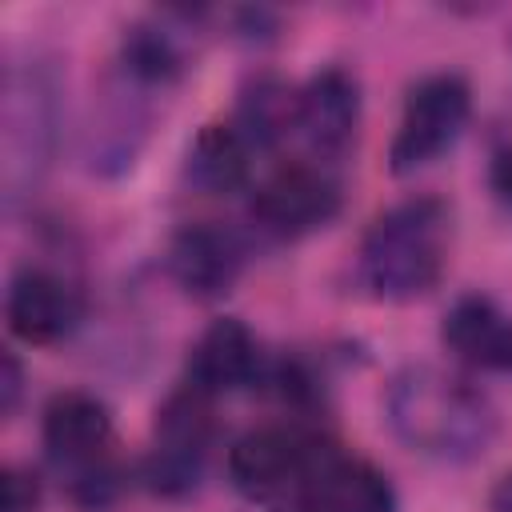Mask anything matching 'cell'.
<instances>
[{
	"label": "cell",
	"mask_w": 512,
	"mask_h": 512,
	"mask_svg": "<svg viewBox=\"0 0 512 512\" xmlns=\"http://www.w3.org/2000/svg\"><path fill=\"white\" fill-rule=\"evenodd\" d=\"M388 424L420 456L464 464L488 452L496 436L492 404L460 376L440 368H404L388 388Z\"/></svg>",
	"instance_id": "cell-1"
},
{
	"label": "cell",
	"mask_w": 512,
	"mask_h": 512,
	"mask_svg": "<svg viewBox=\"0 0 512 512\" xmlns=\"http://www.w3.org/2000/svg\"><path fill=\"white\" fill-rule=\"evenodd\" d=\"M448 264V208L432 196H412L364 232L356 272L360 284L388 304L428 296Z\"/></svg>",
	"instance_id": "cell-2"
},
{
	"label": "cell",
	"mask_w": 512,
	"mask_h": 512,
	"mask_svg": "<svg viewBox=\"0 0 512 512\" xmlns=\"http://www.w3.org/2000/svg\"><path fill=\"white\" fill-rule=\"evenodd\" d=\"M60 88L44 64L4 72V196H24L52 164L60 136Z\"/></svg>",
	"instance_id": "cell-3"
},
{
	"label": "cell",
	"mask_w": 512,
	"mask_h": 512,
	"mask_svg": "<svg viewBox=\"0 0 512 512\" xmlns=\"http://www.w3.org/2000/svg\"><path fill=\"white\" fill-rule=\"evenodd\" d=\"M468 116H472V88L464 76L456 72L424 76L420 84H412L404 100V112H400V124L388 148V168L404 176V172L432 164L440 152L456 144Z\"/></svg>",
	"instance_id": "cell-4"
},
{
	"label": "cell",
	"mask_w": 512,
	"mask_h": 512,
	"mask_svg": "<svg viewBox=\"0 0 512 512\" xmlns=\"http://www.w3.org/2000/svg\"><path fill=\"white\" fill-rule=\"evenodd\" d=\"M280 504L288 512H396V492L388 476L368 460L320 444L312 464Z\"/></svg>",
	"instance_id": "cell-5"
},
{
	"label": "cell",
	"mask_w": 512,
	"mask_h": 512,
	"mask_svg": "<svg viewBox=\"0 0 512 512\" xmlns=\"http://www.w3.org/2000/svg\"><path fill=\"white\" fill-rule=\"evenodd\" d=\"M340 212V184L320 164L276 168L252 196V220L276 240H300Z\"/></svg>",
	"instance_id": "cell-6"
},
{
	"label": "cell",
	"mask_w": 512,
	"mask_h": 512,
	"mask_svg": "<svg viewBox=\"0 0 512 512\" xmlns=\"http://www.w3.org/2000/svg\"><path fill=\"white\" fill-rule=\"evenodd\" d=\"M312 160L332 164L352 152L360 132V84L348 68H320L296 92V128Z\"/></svg>",
	"instance_id": "cell-7"
},
{
	"label": "cell",
	"mask_w": 512,
	"mask_h": 512,
	"mask_svg": "<svg viewBox=\"0 0 512 512\" xmlns=\"http://www.w3.org/2000/svg\"><path fill=\"white\" fill-rule=\"evenodd\" d=\"M316 440L288 428H252L228 448V480L248 500H284L316 456Z\"/></svg>",
	"instance_id": "cell-8"
},
{
	"label": "cell",
	"mask_w": 512,
	"mask_h": 512,
	"mask_svg": "<svg viewBox=\"0 0 512 512\" xmlns=\"http://www.w3.org/2000/svg\"><path fill=\"white\" fill-rule=\"evenodd\" d=\"M240 268H244L240 240L212 220L184 224L168 244V272L192 300L228 296L240 280Z\"/></svg>",
	"instance_id": "cell-9"
},
{
	"label": "cell",
	"mask_w": 512,
	"mask_h": 512,
	"mask_svg": "<svg viewBox=\"0 0 512 512\" xmlns=\"http://www.w3.org/2000/svg\"><path fill=\"white\" fill-rule=\"evenodd\" d=\"M4 316H8V328L16 340L48 348V344H60L64 336H72V328L80 324V296L60 276H52L44 268H24L8 284Z\"/></svg>",
	"instance_id": "cell-10"
},
{
	"label": "cell",
	"mask_w": 512,
	"mask_h": 512,
	"mask_svg": "<svg viewBox=\"0 0 512 512\" xmlns=\"http://www.w3.org/2000/svg\"><path fill=\"white\" fill-rule=\"evenodd\" d=\"M40 440L60 468H84L104 460L112 440V412L88 392H56L40 420Z\"/></svg>",
	"instance_id": "cell-11"
},
{
	"label": "cell",
	"mask_w": 512,
	"mask_h": 512,
	"mask_svg": "<svg viewBox=\"0 0 512 512\" xmlns=\"http://www.w3.org/2000/svg\"><path fill=\"white\" fill-rule=\"evenodd\" d=\"M256 372H260L256 336L236 316L212 320L200 332V340L192 344V356H188V388L204 392L208 400L244 388Z\"/></svg>",
	"instance_id": "cell-12"
},
{
	"label": "cell",
	"mask_w": 512,
	"mask_h": 512,
	"mask_svg": "<svg viewBox=\"0 0 512 512\" xmlns=\"http://www.w3.org/2000/svg\"><path fill=\"white\" fill-rule=\"evenodd\" d=\"M440 336L452 356L484 372H512V316L480 292L460 296L440 324Z\"/></svg>",
	"instance_id": "cell-13"
},
{
	"label": "cell",
	"mask_w": 512,
	"mask_h": 512,
	"mask_svg": "<svg viewBox=\"0 0 512 512\" xmlns=\"http://www.w3.org/2000/svg\"><path fill=\"white\" fill-rule=\"evenodd\" d=\"M252 148L232 124H204L184 152V180L204 196H228L248 180Z\"/></svg>",
	"instance_id": "cell-14"
},
{
	"label": "cell",
	"mask_w": 512,
	"mask_h": 512,
	"mask_svg": "<svg viewBox=\"0 0 512 512\" xmlns=\"http://www.w3.org/2000/svg\"><path fill=\"white\" fill-rule=\"evenodd\" d=\"M232 128L244 136V144L252 152L256 148H276L296 128V92L280 76H272V72L252 76L240 88Z\"/></svg>",
	"instance_id": "cell-15"
},
{
	"label": "cell",
	"mask_w": 512,
	"mask_h": 512,
	"mask_svg": "<svg viewBox=\"0 0 512 512\" xmlns=\"http://www.w3.org/2000/svg\"><path fill=\"white\" fill-rule=\"evenodd\" d=\"M120 68L140 88H164L184 72V48L164 24L140 20L120 40Z\"/></svg>",
	"instance_id": "cell-16"
},
{
	"label": "cell",
	"mask_w": 512,
	"mask_h": 512,
	"mask_svg": "<svg viewBox=\"0 0 512 512\" xmlns=\"http://www.w3.org/2000/svg\"><path fill=\"white\" fill-rule=\"evenodd\" d=\"M204 456L208 452H200V448H180V444L152 440V452L144 460V480L156 496L180 500V496L196 492V484L204 476Z\"/></svg>",
	"instance_id": "cell-17"
},
{
	"label": "cell",
	"mask_w": 512,
	"mask_h": 512,
	"mask_svg": "<svg viewBox=\"0 0 512 512\" xmlns=\"http://www.w3.org/2000/svg\"><path fill=\"white\" fill-rule=\"evenodd\" d=\"M68 492L80 508L88 512H104L116 496H120V468L104 456V460H92L84 468H72V480H68Z\"/></svg>",
	"instance_id": "cell-18"
},
{
	"label": "cell",
	"mask_w": 512,
	"mask_h": 512,
	"mask_svg": "<svg viewBox=\"0 0 512 512\" xmlns=\"http://www.w3.org/2000/svg\"><path fill=\"white\" fill-rule=\"evenodd\" d=\"M40 508V480L36 472L8 464L0 472V512H36Z\"/></svg>",
	"instance_id": "cell-19"
},
{
	"label": "cell",
	"mask_w": 512,
	"mask_h": 512,
	"mask_svg": "<svg viewBox=\"0 0 512 512\" xmlns=\"http://www.w3.org/2000/svg\"><path fill=\"white\" fill-rule=\"evenodd\" d=\"M20 384H24V368L12 352H4V368H0V412L12 416L16 400H20Z\"/></svg>",
	"instance_id": "cell-20"
},
{
	"label": "cell",
	"mask_w": 512,
	"mask_h": 512,
	"mask_svg": "<svg viewBox=\"0 0 512 512\" xmlns=\"http://www.w3.org/2000/svg\"><path fill=\"white\" fill-rule=\"evenodd\" d=\"M492 192L504 204H512V148L496 152V160H492Z\"/></svg>",
	"instance_id": "cell-21"
},
{
	"label": "cell",
	"mask_w": 512,
	"mask_h": 512,
	"mask_svg": "<svg viewBox=\"0 0 512 512\" xmlns=\"http://www.w3.org/2000/svg\"><path fill=\"white\" fill-rule=\"evenodd\" d=\"M488 512H512V476H504L492 496H488Z\"/></svg>",
	"instance_id": "cell-22"
}]
</instances>
